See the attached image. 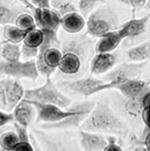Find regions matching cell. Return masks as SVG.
I'll return each instance as SVG.
<instances>
[{"instance_id": "1", "label": "cell", "mask_w": 150, "mask_h": 151, "mask_svg": "<svg viewBox=\"0 0 150 151\" xmlns=\"http://www.w3.org/2000/svg\"><path fill=\"white\" fill-rule=\"evenodd\" d=\"M64 42H61V60L58 70L65 75H75L81 70L83 63L91 52L93 44L92 38L85 34H70Z\"/></svg>"}, {"instance_id": "2", "label": "cell", "mask_w": 150, "mask_h": 151, "mask_svg": "<svg viewBox=\"0 0 150 151\" xmlns=\"http://www.w3.org/2000/svg\"><path fill=\"white\" fill-rule=\"evenodd\" d=\"M80 130L95 133L126 135L128 127L117 116L107 102H97L79 126Z\"/></svg>"}, {"instance_id": "3", "label": "cell", "mask_w": 150, "mask_h": 151, "mask_svg": "<svg viewBox=\"0 0 150 151\" xmlns=\"http://www.w3.org/2000/svg\"><path fill=\"white\" fill-rule=\"evenodd\" d=\"M44 34L42 44L38 48L36 65L38 72L45 77H50L56 71L61 60V41L57 31L42 30Z\"/></svg>"}, {"instance_id": "4", "label": "cell", "mask_w": 150, "mask_h": 151, "mask_svg": "<svg viewBox=\"0 0 150 151\" xmlns=\"http://www.w3.org/2000/svg\"><path fill=\"white\" fill-rule=\"evenodd\" d=\"M23 98L39 103L52 104L59 106L62 109L68 108L72 103L71 99L58 89L57 85L50 77H46V80L41 86L25 89Z\"/></svg>"}, {"instance_id": "5", "label": "cell", "mask_w": 150, "mask_h": 151, "mask_svg": "<svg viewBox=\"0 0 150 151\" xmlns=\"http://www.w3.org/2000/svg\"><path fill=\"white\" fill-rule=\"evenodd\" d=\"M118 28V17L110 7L101 5L86 18V33L92 38H100Z\"/></svg>"}, {"instance_id": "6", "label": "cell", "mask_w": 150, "mask_h": 151, "mask_svg": "<svg viewBox=\"0 0 150 151\" xmlns=\"http://www.w3.org/2000/svg\"><path fill=\"white\" fill-rule=\"evenodd\" d=\"M24 87L19 79L6 77L0 79V109L11 112L23 99Z\"/></svg>"}, {"instance_id": "7", "label": "cell", "mask_w": 150, "mask_h": 151, "mask_svg": "<svg viewBox=\"0 0 150 151\" xmlns=\"http://www.w3.org/2000/svg\"><path fill=\"white\" fill-rule=\"evenodd\" d=\"M59 85L73 93L84 97H89L101 91L113 89V84L111 82H106L101 79L93 77L80 78L72 81H60Z\"/></svg>"}, {"instance_id": "8", "label": "cell", "mask_w": 150, "mask_h": 151, "mask_svg": "<svg viewBox=\"0 0 150 151\" xmlns=\"http://www.w3.org/2000/svg\"><path fill=\"white\" fill-rule=\"evenodd\" d=\"M96 102L94 101H83L78 102L75 104H71V107L73 109V113L67 118L60 120L54 123H43L41 125L42 128L44 129H59V130H66L72 128H79L80 124L86 119L88 114L91 112V110L95 105Z\"/></svg>"}, {"instance_id": "9", "label": "cell", "mask_w": 150, "mask_h": 151, "mask_svg": "<svg viewBox=\"0 0 150 151\" xmlns=\"http://www.w3.org/2000/svg\"><path fill=\"white\" fill-rule=\"evenodd\" d=\"M0 70L2 75L16 79H30L35 81L39 76L36 60H24L16 62L0 61Z\"/></svg>"}, {"instance_id": "10", "label": "cell", "mask_w": 150, "mask_h": 151, "mask_svg": "<svg viewBox=\"0 0 150 151\" xmlns=\"http://www.w3.org/2000/svg\"><path fill=\"white\" fill-rule=\"evenodd\" d=\"M33 133L38 136L36 139L44 151H81L79 146L66 135L48 134L39 130H34Z\"/></svg>"}, {"instance_id": "11", "label": "cell", "mask_w": 150, "mask_h": 151, "mask_svg": "<svg viewBox=\"0 0 150 151\" xmlns=\"http://www.w3.org/2000/svg\"><path fill=\"white\" fill-rule=\"evenodd\" d=\"M145 67V62H124L114 66L110 71L104 74L103 80L113 84V89L119 83L132 78H136Z\"/></svg>"}, {"instance_id": "12", "label": "cell", "mask_w": 150, "mask_h": 151, "mask_svg": "<svg viewBox=\"0 0 150 151\" xmlns=\"http://www.w3.org/2000/svg\"><path fill=\"white\" fill-rule=\"evenodd\" d=\"M36 108V122L43 123H54L60 120H63L69 117L73 113L72 107L69 106L66 109L60 108L59 106L52 104H44L39 102L30 101Z\"/></svg>"}, {"instance_id": "13", "label": "cell", "mask_w": 150, "mask_h": 151, "mask_svg": "<svg viewBox=\"0 0 150 151\" xmlns=\"http://www.w3.org/2000/svg\"><path fill=\"white\" fill-rule=\"evenodd\" d=\"M36 27L41 30L57 31L60 27L61 17L51 8H35L32 10Z\"/></svg>"}, {"instance_id": "14", "label": "cell", "mask_w": 150, "mask_h": 151, "mask_svg": "<svg viewBox=\"0 0 150 151\" xmlns=\"http://www.w3.org/2000/svg\"><path fill=\"white\" fill-rule=\"evenodd\" d=\"M25 8L17 0H0V25L14 24L20 14L27 12Z\"/></svg>"}, {"instance_id": "15", "label": "cell", "mask_w": 150, "mask_h": 151, "mask_svg": "<svg viewBox=\"0 0 150 151\" xmlns=\"http://www.w3.org/2000/svg\"><path fill=\"white\" fill-rule=\"evenodd\" d=\"M14 122L28 128L31 122L36 117V108L29 100L22 99L11 111Z\"/></svg>"}, {"instance_id": "16", "label": "cell", "mask_w": 150, "mask_h": 151, "mask_svg": "<svg viewBox=\"0 0 150 151\" xmlns=\"http://www.w3.org/2000/svg\"><path fill=\"white\" fill-rule=\"evenodd\" d=\"M150 19V12L147 15L140 18H133L123 23L118 28V32L121 37L124 39L126 38H134L139 35L143 34L146 31V27Z\"/></svg>"}, {"instance_id": "17", "label": "cell", "mask_w": 150, "mask_h": 151, "mask_svg": "<svg viewBox=\"0 0 150 151\" xmlns=\"http://www.w3.org/2000/svg\"><path fill=\"white\" fill-rule=\"evenodd\" d=\"M79 144L82 151H102L108 144V140L100 133L80 130Z\"/></svg>"}, {"instance_id": "18", "label": "cell", "mask_w": 150, "mask_h": 151, "mask_svg": "<svg viewBox=\"0 0 150 151\" xmlns=\"http://www.w3.org/2000/svg\"><path fill=\"white\" fill-rule=\"evenodd\" d=\"M117 57L114 53H96L90 62V72L93 75H102L110 71L116 64Z\"/></svg>"}, {"instance_id": "19", "label": "cell", "mask_w": 150, "mask_h": 151, "mask_svg": "<svg viewBox=\"0 0 150 151\" xmlns=\"http://www.w3.org/2000/svg\"><path fill=\"white\" fill-rule=\"evenodd\" d=\"M149 88L150 87L146 81L141 80L139 78H132L119 83L114 89L117 90L119 93H121L122 96L125 98V100H127V99H132L138 96L139 94L143 93Z\"/></svg>"}, {"instance_id": "20", "label": "cell", "mask_w": 150, "mask_h": 151, "mask_svg": "<svg viewBox=\"0 0 150 151\" xmlns=\"http://www.w3.org/2000/svg\"><path fill=\"white\" fill-rule=\"evenodd\" d=\"M60 27L67 34H78L86 27V19L78 11L71 12L61 17Z\"/></svg>"}, {"instance_id": "21", "label": "cell", "mask_w": 150, "mask_h": 151, "mask_svg": "<svg viewBox=\"0 0 150 151\" xmlns=\"http://www.w3.org/2000/svg\"><path fill=\"white\" fill-rule=\"evenodd\" d=\"M123 40L118 30L106 33L105 35L98 38V41L94 45L96 53H110L113 52Z\"/></svg>"}, {"instance_id": "22", "label": "cell", "mask_w": 150, "mask_h": 151, "mask_svg": "<svg viewBox=\"0 0 150 151\" xmlns=\"http://www.w3.org/2000/svg\"><path fill=\"white\" fill-rule=\"evenodd\" d=\"M127 58L130 62H145L150 59V39L130 48L127 51Z\"/></svg>"}, {"instance_id": "23", "label": "cell", "mask_w": 150, "mask_h": 151, "mask_svg": "<svg viewBox=\"0 0 150 151\" xmlns=\"http://www.w3.org/2000/svg\"><path fill=\"white\" fill-rule=\"evenodd\" d=\"M1 57L7 62H16L21 60V45L8 41L2 42Z\"/></svg>"}, {"instance_id": "24", "label": "cell", "mask_w": 150, "mask_h": 151, "mask_svg": "<svg viewBox=\"0 0 150 151\" xmlns=\"http://www.w3.org/2000/svg\"><path fill=\"white\" fill-rule=\"evenodd\" d=\"M29 30H24L17 27L14 24H8L3 26V37L5 41L19 44L23 41L25 35Z\"/></svg>"}, {"instance_id": "25", "label": "cell", "mask_w": 150, "mask_h": 151, "mask_svg": "<svg viewBox=\"0 0 150 151\" xmlns=\"http://www.w3.org/2000/svg\"><path fill=\"white\" fill-rule=\"evenodd\" d=\"M150 90L147 89L143 93L139 94L138 96L134 97L132 99H127L125 100V104H124V108H125L126 112L131 116H138L141 114V110L143 108V99L145 94Z\"/></svg>"}, {"instance_id": "26", "label": "cell", "mask_w": 150, "mask_h": 151, "mask_svg": "<svg viewBox=\"0 0 150 151\" xmlns=\"http://www.w3.org/2000/svg\"><path fill=\"white\" fill-rule=\"evenodd\" d=\"M43 39H44L43 31L38 27H35L27 32L23 41H22V44L27 46V47L39 48V46L42 44Z\"/></svg>"}, {"instance_id": "27", "label": "cell", "mask_w": 150, "mask_h": 151, "mask_svg": "<svg viewBox=\"0 0 150 151\" xmlns=\"http://www.w3.org/2000/svg\"><path fill=\"white\" fill-rule=\"evenodd\" d=\"M50 7L60 17H63L71 12L77 11V7L70 0H50Z\"/></svg>"}, {"instance_id": "28", "label": "cell", "mask_w": 150, "mask_h": 151, "mask_svg": "<svg viewBox=\"0 0 150 151\" xmlns=\"http://www.w3.org/2000/svg\"><path fill=\"white\" fill-rule=\"evenodd\" d=\"M104 3H105V0H79L77 10L86 19L94 10Z\"/></svg>"}, {"instance_id": "29", "label": "cell", "mask_w": 150, "mask_h": 151, "mask_svg": "<svg viewBox=\"0 0 150 151\" xmlns=\"http://www.w3.org/2000/svg\"><path fill=\"white\" fill-rule=\"evenodd\" d=\"M19 141L15 131H5L0 134V148L1 151H9Z\"/></svg>"}, {"instance_id": "30", "label": "cell", "mask_w": 150, "mask_h": 151, "mask_svg": "<svg viewBox=\"0 0 150 151\" xmlns=\"http://www.w3.org/2000/svg\"><path fill=\"white\" fill-rule=\"evenodd\" d=\"M14 25H16L17 27L21 28L24 30H31L33 28L36 27L35 24V20L32 14H30L28 11L23 12L17 17V19L15 20Z\"/></svg>"}, {"instance_id": "31", "label": "cell", "mask_w": 150, "mask_h": 151, "mask_svg": "<svg viewBox=\"0 0 150 151\" xmlns=\"http://www.w3.org/2000/svg\"><path fill=\"white\" fill-rule=\"evenodd\" d=\"M38 55V48H31L27 47L22 44L21 45V58L24 60H31L36 59Z\"/></svg>"}, {"instance_id": "32", "label": "cell", "mask_w": 150, "mask_h": 151, "mask_svg": "<svg viewBox=\"0 0 150 151\" xmlns=\"http://www.w3.org/2000/svg\"><path fill=\"white\" fill-rule=\"evenodd\" d=\"M14 131L16 132L17 136H18V139L20 141H29L30 140L28 128H26V127H23V126H21V125L14 122Z\"/></svg>"}, {"instance_id": "33", "label": "cell", "mask_w": 150, "mask_h": 151, "mask_svg": "<svg viewBox=\"0 0 150 151\" xmlns=\"http://www.w3.org/2000/svg\"><path fill=\"white\" fill-rule=\"evenodd\" d=\"M9 151H35V149L30 140L29 141H20L19 140L17 144Z\"/></svg>"}, {"instance_id": "34", "label": "cell", "mask_w": 150, "mask_h": 151, "mask_svg": "<svg viewBox=\"0 0 150 151\" xmlns=\"http://www.w3.org/2000/svg\"><path fill=\"white\" fill-rule=\"evenodd\" d=\"M11 122H14L13 115L11 112H5L2 109H0V128L6 126Z\"/></svg>"}, {"instance_id": "35", "label": "cell", "mask_w": 150, "mask_h": 151, "mask_svg": "<svg viewBox=\"0 0 150 151\" xmlns=\"http://www.w3.org/2000/svg\"><path fill=\"white\" fill-rule=\"evenodd\" d=\"M140 115H141V118L143 120L144 124L146 125V127H148L150 129V104L149 105L143 106Z\"/></svg>"}, {"instance_id": "36", "label": "cell", "mask_w": 150, "mask_h": 151, "mask_svg": "<svg viewBox=\"0 0 150 151\" xmlns=\"http://www.w3.org/2000/svg\"><path fill=\"white\" fill-rule=\"evenodd\" d=\"M29 2L35 8H51L50 0H29Z\"/></svg>"}, {"instance_id": "37", "label": "cell", "mask_w": 150, "mask_h": 151, "mask_svg": "<svg viewBox=\"0 0 150 151\" xmlns=\"http://www.w3.org/2000/svg\"><path fill=\"white\" fill-rule=\"evenodd\" d=\"M147 3V0H128V4L135 8H141V7H145Z\"/></svg>"}, {"instance_id": "38", "label": "cell", "mask_w": 150, "mask_h": 151, "mask_svg": "<svg viewBox=\"0 0 150 151\" xmlns=\"http://www.w3.org/2000/svg\"><path fill=\"white\" fill-rule=\"evenodd\" d=\"M29 138H30V142L32 143V145H33V147H34L35 151H44V150L42 149L41 145L39 144V142L37 141L35 135L33 134L32 132H29Z\"/></svg>"}, {"instance_id": "39", "label": "cell", "mask_w": 150, "mask_h": 151, "mask_svg": "<svg viewBox=\"0 0 150 151\" xmlns=\"http://www.w3.org/2000/svg\"><path fill=\"white\" fill-rule=\"evenodd\" d=\"M102 151H124V150L119 145L116 144V143H108Z\"/></svg>"}, {"instance_id": "40", "label": "cell", "mask_w": 150, "mask_h": 151, "mask_svg": "<svg viewBox=\"0 0 150 151\" xmlns=\"http://www.w3.org/2000/svg\"><path fill=\"white\" fill-rule=\"evenodd\" d=\"M17 1H19L20 3H22L24 5L26 8H28V9H30L32 11L33 9H34V7H33V5L30 3V2L28 1V0H17Z\"/></svg>"}, {"instance_id": "41", "label": "cell", "mask_w": 150, "mask_h": 151, "mask_svg": "<svg viewBox=\"0 0 150 151\" xmlns=\"http://www.w3.org/2000/svg\"><path fill=\"white\" fill-rule=\"evenodd\" d=\"M145 147H146V151H150V132L147 134V136L145 138Z\"/></svg>"}, {"instance_id": "42", "label": "cell", "mask_w": 150, "mask_h": 151, "mask_svg": "<svg viewBox=\"0 0 150 151\" xmlns=\"http://www.w3.org/2000/svg\"><path fill=\"white\" fill-rule=\"evenodd\" d=\"M144 8L150 10V0H147V3H146V5H145V7H144Z\"/></svg>"}, {"instance_id": "43", "label": "cell", "mask_w": 150, "mask_h": 151, "mask_svg": "<svg viewBox=\"0 0 150 151\" xmlns=\"http://www.w3.org/2000/svg\"><path fill=\"white\" fill-rule=\"evenodd\" d=\"M132 151H146V150H144L143 148H136V149H134Z\"/></svg>"}, {"instance_id": "44", "label": "cell", "mask_w": 150, "mask_h": 151, "mask_svg": "<svg viewBox=\"0 0 150 151\" xmlns=\"http://www.w3.org/2000/svg\"><path fill=\"white\" fill-rule=\"evenodd\" d=\"M1 49H2V41L0 40V56H1Z\"/></svg>"}, {"instance_id": "45", "label": "cell", "mask_w": 150, "mask_h": 151, "mask_svg": "<svg viewBox=\"0 0 150 151\" xmlns=\"http://www.w3.org/2000/svg\"><path fill=\"white\" fill-rule=\"evenodd\" d=\"M119 1L123 2V3H125V4H128V0H119Z\"/></svg>"}, {"instance_id": "46", "label": "cell", "mask_w": 150, "mask_h": 151, "mask_svg": "<svg viewBox=\"0 0 150 151\" xmlns=\"http://www.w3.org/2000/svg\"><path fill=\"white\" fill-rule=\"evenodd\" d=\"M2 76V74H1V70H0V77H1Z\"/></svg>"}, {"instance_id": "47", "label": "cell", "mask_w": 150, "mask_h": 151, "mask_svg": "<svg viewBox=\"0 0 150 151\" xmlns=\"http://www.w3.org/2000/svg\"><path fill=\"white\" fill-rule=\"evenodd\" d=\"M28 1H29V0H28Z\"/></svg>"}]
</instances>
